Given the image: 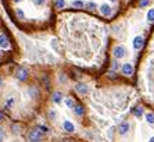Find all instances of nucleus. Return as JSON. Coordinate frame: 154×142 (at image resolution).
<instances>
[{
    "label": "nucleus",
    "mask_w": 154,
    "mask_h": 142,
    "mask_svg": "<svg viewBox=\"0 0 154 142\" xmlns=\"http://www.w3.org/2000/svg\"><path fill=\"white\" fill-rule=\"evenodd\" d=\"M147 20L150 22L154 21V8H150V10L147 11Z\"/></svg>",
    "instance_id": "nucleus-17"
},
{
    "label": "nucleus",
    "mask_w": 154,
    "mask_h": 142,
    "mask_svg": "<svg viewBox=\"0 0 154 142\" xmlns=\"http://www.w3.org/2000/svg\"><path fill=\"white\" fill-rule=\"evenodd\" d=\"M10 42H8V38L6 35H0V47L2 49H7Z\"/></svg>",
    "instance_id": "nucleus-6"
},
{
    "label": "nucleus",
    "mask_w": 154,
    "mask_h": 142,
    "mask_svg": "<svg viewBox=\"0 0 154 142\" xmlns=\"http://www.w3.org/2000/svg\"><path fill=\"white\" fill-rule=\"evenodd\" d=\"M11 132H13V134H14V135L20 134V132H21V127H20V125H18L17 123H15V124H13V125H11Z\"/></svg>",
    "instance_id": "nucleus-14"
},
{
    "label": "nucleus",
    "mask_w": 154,
    "mask_h": 142,
    "mask_svg": "<svg viewBox=\"0 0 154 142\" xmlns=\"http://www.w3.org/2000/svg\"><path fill=\"white\" fill-rule=\"evenodd\" d=\"M2 85H3V79L0 78V86H2Z\"/></svg>",
    "instance_id": "nucleus-28"
},
{
    "label": "nucleus",
    "mask_w": 154,
    "mask_h": 142,
    "mask_svg": "<svg viewBox=\"0 0 154 142\" xmlns=\"http://www.w3.org/2000/svg\"><path fill=\"white\" fill-rule=\"evenodd\" d=\"M33 2H35L36 6H43V4L46 3V0H33Z\"/></svg>",
    "instance_id": "nucleus-25"
},
{
    "label": "nucleus",
    "mask_w": 154,
    "mask_h": 142,
    "mask_svg": "<svg viewBox=\"0 0 154 142\" xmlns=\"http://www.w3.org/2000/svg\"><path fill=\"white\" fill-rule=\"evenodd\" d=\"M74 111H75L76 116H83V113H85V110H83V107L81 106V105H76V106L74 107Z\"/></svg>",
    "instance_id": "nucleus-12"
},
{
    "label": "nucleus",
    "mask_w": 154,
    "mask_h": 142,
    "mask_svg": "<svg viewBox=\"0 0 154 142\" xmlns=\"http://www.w3.org/2000/svg\"><path fill=\"white\" fill-rule=\"evenodd\" d=\"M17 15H18L20 18H21V20H22L24 17H25V14H24V11H22L21 8H17Z\"/></svg>",
    "instance_id": "nucleus-23"
},
{
    "label": "nucleus",
    "mask_w": 154,
    "mask_h": 142,
    "mask_svg": "<svg viewBox=\"0 0 154 142\" xmlns=\"http://www.w3.org/2000/svg\"><path fill=\"white\" fill-rule=\"evenodd\" d=\"M4 139V131H3V128L0 127V142H3Z\"/></svg>",
    "instance_id": "nucleus-27"
},
{
    "label": "nucleus",
    "mask_w": 154,
    "mask_h": 142,
    "mask_svg": "<svg viewBox=\"0 0 154 142\" xmlns=\"http://www.w3.org/2000/svg\"><path fill=\"white\" fill-rule=\"evenodd\" d=\"M72 6H74V7L81 8V7H83V6H85V3H83L82 0H74V2H72Z\"/></svg>",
    "instance_id": "nucleus-18"
},
{
    "label": "nucleus",
    "mask_w": 154,
    "mask_h": 142,
    "mask_svg": "<svg viewBox=\"0 0 154 142\" xmlns=\"http://www.w3.org/2000/svg\"><path fill=\"white\" fill-rule=\"evenodd\" d=\"M63 127H64L65 131H68V132L75 131V127H74V124H72L71 121H68V120H65L64 123H63Z\"/></svg>",
    "instance_id": "nucleus-10"
},
{
    "label": "nucleus",
    "mask_w": 154,
    "mask_h": 142,
    "mask_svg": "<svg viewBox=\"0 0 154 142\" xmlns=\"http://www.w3.org/2000/svg\"><path fill=\"white\" fill-rule=\"evenodd\" d=\"M111 2H115V0H111Z\"/></svg>",
    "instance_id": "nucleus-31"
},
{
    "label": "nucleus",
    "mask_w": 154,
    "mask_h": 142,
    "mask_svg": "<svg viewBox=\"0 0 154 142\" xmlns=\"http://www.w3.org/2000/svg\"><path fill=\"white\" fill-rule=\"evenodd\" d=\"M42 131L40 130H38V128H35V130H31L28 134V141L29 142H40L42 141Z\"/></svg>",
    "instance_id": "nucleus-1"
},
{
    "label": "nucleus",
    "mask_w": 154,
    "mask_h": 142,
    "mask_svg": "<svg viewBox=\"0 0 154 142\" xmlns=\"http://www.w3.org/2000/svg\"><path fill=\"white\" fill-rule=\"evenodd\" d=\"M56 6L58 8H63L65 6V0H56Z\"/></svg>",
    "instance_id": "nucleus-21"
},
{
    "label": "nucleus",
    "mask_w": 154,
    "mask_h": 142,
    "mask_svg": "<svg viewBox=\"0 0 154 142\" xmlns=\"http://www.w3.org/2000/svg\"><path fill=\"white\" fill-rule=\"evenodd\" d=\"M49 117H50L51 120H54V118H56V111H54V110H50V111H49Z\"/></svg>",
    "instance_id": "nucleus-26"
},
{
    "label": "nucleus",
    "mask_w": 154,
    "mask_h": 142,
    "mask_svg": "<svg viewBox=\"0 0 154 142\" xmlns=\"http://www.w3.org/2000/svg\"><path fill=\"white\" fill-rule=\"evenodd\" d=\"M133 114H135L136 117H140V116L143 114V109H142V107H136V109L133 110Z\"/></svg>",
    "instance_id": "nucleus-20"
},
{
    "label": "nucleus",
    "mask_w": 154,
    "mask_h": 142,
    "mask_svg": "<svg viewBox=\"0 0 154 142\" xmlns=\"http://www.w3.org/2000/svg\"><path fill=\"white\" fill-rule=\"evenodd\" d=\"M28 93H29V98H32V99H35V98H38V88L36 86H31V88L28 89Z\"/></svg>",
    "instance_id": "nucleus-11"
},
{
    "label": "nucleus",
    "mask_w": 154,
    "mask_h": 142,
    "mask_svg": "<svg viewBox=\"0 0 154 142\" xmlns=\"http://www.w3.org/2000/svg\"><path fill=\"white\" fill-rule=\"evenodd\" d=\"M128 131H129V123H122V124H119V127H118V132H119V134L125 135Z\"/></svg>",
    "instance_id": "nucleus-9"
},
{
    "label": "nucleus",
    "mask_w": 154,
    "mask_h": 142,
    "mask_svg": "<svg viewBox=\"0 0 154 142\" xmlns=\"http://www.w3.org/2000/svg\"><path fill=\"white\" fill-rule=\"evenodd\" d=\"M14 74H15V78H17L18 81H25V79L28 78V70L24 67H17Z\"/></svg>",
    "instance_id": "nucleus-2"
},
{
    "label": "nucleus",
    "mask_w": 154,
    "mask_h": 142,
    "mask_svg": "<svg viewBox=\"0 0 154 142\" xmlns=\"http://www.w3.org/2000/svg\"><path fill=\"white\" fill-rule=\"evenodd\" d=\"M147 4H149V0H140L139 6H140V8H143V7H146Z\"/></svg>",
    "instance_id": "nucleus-24"
},
{
    "label": "nucleus",
    "mask_w": 154,
    "mask_h": 142,
    "mask_svg": "<svg viewBox=\"0 0 154 142\" xmlns=\"http://www.w3.org/2000/svg\"><path fill=\"white\" fill-rule=\"evenodd\" d=\"M143 42H144L143 36H136V38L133 39V49H135V50H139L140 47L143 46Z\"/></svg>",
    "instance_id": "nucleus-4"
},
{
    "label": "nucleus",
    "mask_w": 154,
    "mask_h": 142,
    "mask_svg": "<svg viewBox=\"0 0 154 142\" xmlns=\"http://www.w3.org/2000/svg\"><path fill=\"white\" fill-rule=\"evenodd\" d=\"M100 11H101V14L106 15V17H108V15H111V7H110L108 4H101Z\"/></svg>",
    "instance_id": "nucleus-8"
},
{
    "label": "nucleus",
    "mask_w": 154,
    "mask_h": 142,
    "mask_svg": "<svg viewBox=\"0 0 154 142\" xmlns=\"http://www.w3.org/2000/svg\"><path fill=\"white\" fill-rule=\"evenodd\" d=\"M14 2H15V3H20V2H21V0H14Z\"/></svg>",
    "instance_id": "nucleus-30"
},
{
    "label": "nucleus",
    "mask_w": 154,
    "mask_h": 142,
    "mask_svg": "<svg viewBox=\"0 0 154 142\" xmlns=\"http://www.w3.org/2000/svg\"><path fill=\"white\" fill-rule=\"evenodd\" d=\"M86 7L89 8V10H94V8H96L97 6H96V3H93V2H89V3L86 4Z\"/></svg>",
    "instance_id": "nucleus-22"
},
{
    "label": "nucleus",
    "mask_w": 154,
    "mask_h": 142,
    "mask_svg": "<svg viewBox=\"0 0 154 142\" xmlns=\"http://www.w3.org/2000/svg\"><path fill=\"white\" fill-rule=\"evenodd\" d=\"M75 89L78 91L79 93H82V95H85V93L89 92V86L85 85V84H78V85L75 86Z\"/></svg>",
    "instance_id": "nucleus-7"
},
{
    "label": "nucleus",
    "mask_w": 154,
    "mask_h": 142,
    "mask_svg": "<svg viewBox=\"0 0 154 142\" xmlns=\"http://www.w3.org/2000/svg\"><path fill=\"white\" fill-rule=\"evenodd\" d=\"M122 73L125 75H132L133 73V66L131 63H125L124 66H122Z\"/></svg>",
    "instance_id": "nucleus-5"
},
{
    "label": "nucleus",
    "mask_w": 154,
    "mask_h": 142,
    "mask_svg": "<svg viewBox=\"0 0 154 142\" xmlns=\"http://www.w3.org/2000/svg\"><path fill=\"white\" fill-rule=\"evenodd\" d=\"M50 46L53 47V50H54V52H56V53H58V50H60V49H58L57 40H56V39H53V40H51V42H50Z\"/></svg>",
    "instance_id": "nucleus-19"
},
{
    "label": "nucleus",
    "mask_w": 154,
    "mask_h": 142,
    "mask_svg": "<svg viewBox=\"0 0 154 142\" xmlns=\"http://www.w3.org/2000/svg\"><path fill=\"white\" fill-rule=\"evenodd\" d=\"M61 100H63V95H61L60 92L53 93V102L54 103H61Z\"/></svg>",
    "instance_id": "nucleus-13"
},
{
    "label": "nucleus",
    "mask_w": 154,
    "mask_h": 142,
    "mask_svg": "<svg viewBox=\"0 0 154 142\" xmlns=\"http://www.w3.org/2000/svg\"><path fill=\"white\" fill-rule=\"evenodd\" d=\"M149 142H154V137H153V138H150V141H149Z\"/></svg>",
    "instance_id": "nucleus-29"
},
{
    "label": "nucleus",
    "mask_w": 154,
    "mask_h": 142,
    "mask_svg": "<svg viewBox=\"0 0 154 142\" xmlns=\"http://www.w3.org/2000/svg\"><path fill=\"white\" fill-rule=\"evenodd\" d=\"M146 121L149 124H154V113H146Z\"/></svg>",
    "instance_id": "nucleus-15"
},
{
    "label": "nucleus",
    "mask_w": 154,
    "mask_h": 142,
    "mask_svg": "<svg viewBox=\"0 0 154 142\" xmlns=\"http://www.w3.org/2000/svg\"><path fill=\"white\" fill-rule=\"evenodd\" d=\"M65 105H67V106H68L69 109H74V107L76 106L75 102H74V100H72L71 98H67V99H65Z\"/></svg>",
    "instance_id": "nucleus-16"
},
{
    "label": "nucleus",
    "mask_w": 154,
    "mask_h": 142,
    "mask_svg": "<svg viewBox=\"0 0 154 142\" xmlns=\"http://www.w3.org/2000/svg\"><path fill=\"white\" fill-rule=\"evenodd\" d=\"M112 54H114L115 59H124L126 56V49L124 46H117L112 50Z\"/></svg>",
    "instance_id": "nucleus-3"
}]
</instances>
